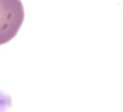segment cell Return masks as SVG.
Segmentation results:
<instances>
[{"mask_svg": "<svg viewBox=\"0 0 123 112\" xmlns=\"http://www.w3.org/2000/svg\"><path fill=\"white\" fill-rule=\"evenodd\" d=\"M23 20L24 8L21 0H0V45L16 36Z\"/></svg>", "mask_w": 123, "mask_h": 112, "instance_id": "1", "label": "cell"}]
</instances>
